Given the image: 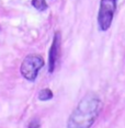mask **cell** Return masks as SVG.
Returning a JSON list of instances; mask_svg holds the SVG:
<instances>
[{"mask_svg":"<svg viewBox=\"0 0 125 128\" xmlns=\"http://www.w3.org/2000/svg\"><path fill=\"white\" fill-rule=\"evenodd\" d=\"M100 98L95 93H88L72 110L67 120V128H90L101 112Z\"/></svg>","mask_w":125,"mask_h":128,"instance_id":"cell-1","label":"cell"},{"mask_svg":"<svg viewBox=\"0 0 125 128\" xmlns=\"http://www.w3.org/2000/svg\"><path fill=\"white\" fill-rule=\"evenodd\" d=\"M45 62L42 56L37 54L28 55L23 59L20 67V72L22 77L29 81H35L39 74V71L44 67Z\"/></svg>","mask_w":125,"mask_h":128,"instance_id":"cell-2","label":"cell"},{"mask_svg":"<svg viewBox=\"0 0 125 128\" xmlns=\"http://www.w3.org/2000/svg\"><path fill=\"white\" fill-rule=\"evenodd\" d=\"M117 7V0H101L98 13L99 30L105 32L112 25V21Z\"/></svg>","mask_w":125,"mask_h":128,"instance_id":"cell-3","label":"cell"},{"mask_svg":"<svg viewBox=\"0 0 125 128\" xmlns=\"http://www.w3.org/2000/svg\"><path fill=\"white\" fill-rule=\"evenodd\" d=\"M60 47H62V34L59 31H56L53 37L51 48L48 53V72L53 74L56 68L57 62L60 56Z\"/></svg>","mask_w":125,"mask_h":128,"instance_id":"cell-4","label":"cell"},{"mask_svg":"<svg viewBox=\"0 0 125 128\" xmlns=\"http://www.w3.org/2000/svg\"><path fill=\"white\" fill-rule=\"evenodd\" d=\"M53 95L54 94H53V92H52L51 89L45 88V89L40 90L37 96H39L40 101H48V100H51V98H53Z\"/></svg>","mask_w":125,"mask_h":128,"instance_id":"cell-5","label":"cell"},{"mask_svg":"<svg viewBox=\"0 0 125 128\" xmlns=\"http://www.w3.org/2000/svg\"><path fill=\"white\" fill-rule=\"evenodd\" d=\"M32 6L37 11H45L47 9V2L45 0H32Z\"/></svg>","mask_w":125,"mask_h":128,"instance_id":"cell-6","label":"cell"},{"mask_svg":"<svg viewBox=\"0 0 125 128\" xmlns=\"http://www.w3.org/2000/svg\"><path fill=\"white\" fill-rule=\"evenodd\" d=\"M40 127H41V120L37 117L32 118L28 126V128H40Z\"/></svg>","mask_w":125,"mask_h":128,"instance_id":"cell-7","label":"cell"}]
</instances>
